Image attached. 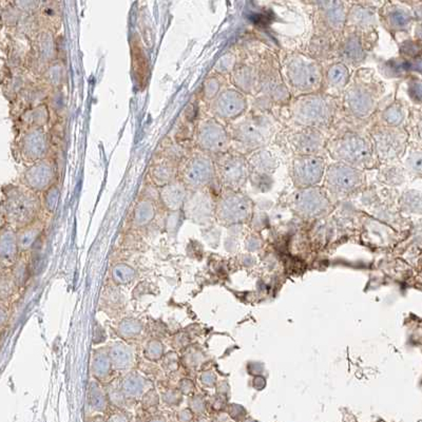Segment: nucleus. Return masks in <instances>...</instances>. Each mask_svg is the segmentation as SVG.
I'll use <instances>...</instances> for the list:
<instances>
[{
	"instance_id": "nucleus-32",
	"label": "nucleus",
	"mask_w": 422,
	"mask_h": 422,
	"mask_svg": "<svg viewBox=\"0 0 422 422\" xmlns=\"http://www.w3.org/2000/svg\"><path fill=\"white\" fill-rule=\"evenodd\" d=\"M66 76H67V71H66L64 62L60 59L51 62L40 73L42 82L51 88L53 91L59 90L62 84H65Z\"/></svg>"
},
{
	"instance_id": "nucleus-10",
	"label": "nucleus",
	"mask_w": 422,
	"mask_h": 422,
	"mask_svg": "<svg viewBox=\"0 0 422 422\" xmlns=\"http://www.w3.org/2000/svg\"><path fill=\"white\" fill-rule=\"evenodd\" d=\"M194 138L198 149L212 158L230 152L232 147L228 128L212 116L199 122Z\"/></svg>"
},
{
	"instance_id": "nucleus-28",
	"label": "nucleus",
	"mask_w": 422,
	"mask_h": 422,
	"mask_svg": "<svg viewBox=\"0 0 422 422\" xmlns=\"http://www.w3.org/2000/svg\"><path fill=\"white\" fill-rule=\"evenodd\" d=\"M180 164L168 158H160L152 163L150 166L148 176L152 186L160 189L174 181L178 180Z\"/></svg>"
},
{
	"instance_id": "nucleus-21",
	"label": "nucleus",
	"mask_w": 422,
	"mask_h": 422,
	"mask_svg": "<svg viewBox=\"0 0 422 422\" xmlns=\"http://www.w3.org/2000/svg\"><path fill=\"white\" fill-rule=\"evenodd\" d=\"M349 8L342 1H323L317 9L319 31L333 36H340L347 24Z\"/></svg>"
},
{
	"instance_id": "nucleus-36",
	"label": "nucleus",
	"mask_w": 422,
	"mask_h": 422,
	"mask_svg": "<svg viewBox=\"0 0 422 422\" xmlns=\"http://www.w3.org/2000/svg\"><path fill=\"white\" fill-rule=\"evenodd\" d=\"M42 230H44V225L36 220L32 224L24 227L17 231L18 246L19 248L29 249L35 244L36 241L42 236Z\"/></svg>"
},
{
	"instance_id": "nucleus-37",
	"label": "nucleus",
	"mask_w": 422,
	"mask_h": 422,
	"mask_svg": "<svg viewBox=\"0 0 422 422\" xmlns=\"http://www.w3.org/2000/svg\"><path fill=\"white\" fill-rule=\"evenodd\" d=\"M18 248H19V246H18L17 232L13 227L8 225L1 231V257H3V261L13 260L15 258L16 253H17Z\"/></svg>"
},
{
	"instance_id": "nucleus-15",
	"label": "nucleus",
	"mask_w": 422,
	"mask_h": 422,
	"mask_svg": "<svg viewBox=\"0 0 422 422\" xmlns=\"http://www.w3.org/2000/svg\"><path fill=\"white\" fill-rule=\"evenodd\" d=\"M260 68V93L269 102L287 104L291 93L285 84L281 68L273 59L263 60Z\"/></svg>"
},
{
	"instance_id": "nucleus-34",
	"label": "nucleus",
	"mask_w": 422,
	"mask_h": 422,
	"mask_svg": "<svg viewBox=\"0 0 422 422\" xmlns=\"http://www.w3.org/2000/svg\"><path fill=\"white\" fill-rule=\"evenodd\" d=\"M381 23L389 30H401L410 23V16L397 7L383 8L380 12Z\"/></svg>"
},
{
	"instance_id": "nucleus-42",
	"label": "nucleus",
	"mask_w": 422,
	"mask_h": 422,
	"mask_svg": "<svg viewBox=\"0 0 422 422\" xmlns=\"http://www.w3.org/2000/svg\"><path fill=\"white\" fill-rule=\"evenodd\" d=\"M128 347L122 345H116L111 351V358L113 359L114 365L118 369H125L129 365L131 361V354L128 351Z\"/></svg>"
},
{
	"instance_id": "nucleus-35",
	"label": "nucleus",
	"mask_w": 422,
	"mask_h": 422,
	"mask_svg": "<svg viewBox=\"0 0 422 422\" xmlns=\"http://www.w3.org/2000/svg\"><path fill=\"white\" fill-rule=\"evenodd\" d=\"M156 208L154 201L143 198L136 203L134 211V223L136 226L144 227L149 225L156 218Z\"/></svg>"
},
{
	"instance_id": "nucleus-39",
	"label": "nucleus",
	"mask_w": 422,
	"mask_h": 422,
	"mask_svg": "<svg viewBox=\"0 0 422 422\" xmlns=\"http://www.w3.org/2000/svg\"><path fill=\"white\" fill-rule=\"evenodd\" d=\"M405 116H403V109L398 104H392L389 107L385 108L381 116H380V124L385 125V126L394 127L397 128L403 122Z\"/></svg>"
},
{
	"instance_id": "nucleus-24",
	"label": "nucleus",
	"mask_w": 422,
	"mask_h": 422,
	"mask_svg": "<svg viewBox=\"0 0 422 422\" xmlns=\"http://www.w3.org/2000/svg\"><path fill=\"white\" fill-rule=\"evenodd\" d=\"M34 60L39 66L40 73L48 65L58 58V49L55 36L52 30L42 27L33 37Z\"/></svg>"
},
{
	"instance_id": "nucleus-43",
	"label": "nucleus",
	"mask_w": 422,
	"mask_h": 422,
	"mask_svg": "<svg viewBox=\"0 0 422 422\" xmlns=\"http://www.w3.org/2000/svg\"><path fill=\"white\" fill-rule=\"evenodd\" d=\"M377 178L380 182L385 185H395L399 182V180H398L399 174L397 172V168L387 164L383 165V167L379 169Z\"/></svg>"
},
{
	"instance_id": "nucleus-2",
	"label": "nucleus",
	"mask_w": 422,
	"mask_h": 422,
	"mask_svg": "<svg viewBox=\"0 0 422 422\" xmlns=\"http://www.w3.org/2000/svg\"><path fill=\"white\" fill-rule=\"evenodd\" d=\"M337 112L336 98L324 92L297 96L289 104V118L297 128L322 130L333 124Z\"/></svg>"
},
{
	"instance_id": "nucleus-16",
	"label": "nucleus",
	"mask_w": 422,
	"mask_h": 422,
	"mask_svg": "<svg viewBox=\"0 0 422 422\" xmlns=\"http://www.w3.org/2000/svg\"><path fill=\"white\" fill-rule=\"evenodd\" d=\"M363 32L345 28V32L339 36L336 55L339 62L351 67H359L367 57V42Z\"/></svg>"
},
{
	"instance_id": "nucleus-27",
	"label": "nucleus",
	"mask_w": 422,
	"mask_h": 422,
	"mask_svg": "<svg viewBox=\"0 0 422 422\" xmlns=\"http://www.w3.org/2000/svg\"><path fill=\"white\" fill-rule=\"evenodd\" d=\"M189 190L180 178L158 189V200L168 211L178 212L184 208Z\"/></svg>"
},
{
	"instance_id": "nucleus-19",
	"label": "nucleus",
	"mask_w": 422,
	"mask_h": 422,
	"mask_svg": "<svg viewBox=\"0 0 422 422\" xmlns=\"http://www.w3.org/2000/svg\"><path fill=\"white\" fill-rule=\"evenodd\" d=\"M288 146L295 156H322L327 142L322 130L315 128H297L288 134Z\"/></svg>"
},
{
	"instance_id": "nucleus-40",
	"label": "nucleus",
	"mask_w": 422,
	"mask_h": 422,
	"mask_svg": "<svg viewBox=\"0 0 422 422\" xmlns=\"http://www.w3.org/2000/svg\"><path fill=\"white\" fill-rule=\"evenodd\" d=\"M238 58H237L236 54L228 52V53H225L224 55L219 58L218 62L214 65V72L219 75H230L238 67Z\"/></svg>"
},
{
	"instance_id": "nucleus-33",
	"label": "nucleus",
	"mask_w": 422,
	"mask_h": 422,
	"mask_svg": "<svg viewBox=\"0 0 422 422\" xmlns=\"http://www.w3.org/2000/svg\"><path fill=\"white\" fill-rule=\"evenodd\" d=\"M42 27L55 32L60 27L62 10L57 3H42L37 13Z\"/></svg>"
},
{
	"instance_id": "nucleus-14",
	"label": "nucleus",
	"mask_w": 422,
	"mask_h": 422,
	"mask_svg": "<svg viewBox=\"0 0 422 422\" xmlns=\"http://www.w3.org/2000/svg\"><path fill=\"white\" fill-rule=\"evenodd\" d=\"M50 140L45 128H27L21 130L16 140V152L20 160L29 166L47 158Z\"/></svg>"
},
{
	"instance_id": "nucleus-6",
	"label": "nucleus",
	"mask_w": 422,
	"mask_h": 422,
	"mask_svg": "<svg viewBox=\"0 0 422 422\" xmlns=\"http://www.w3.org/2000/svg\"><path fill=\"white\" fill-rule=\"evenodd\" d=\"M381 86L365 77L351 80L342 94V106L349 118L365 120L371 118L379 106Z\"/></svg>"
},
{
	"instance_id": "nucleus-5",
	"label": "nucleus",
	"mask_w": 422,
	"mask_h": 422,
	"mask_svg": "<svg viewBox=\"0 0 422 422\" xmlns=\"http://www.w3.org/2000/svg\"><path fill=\"white\" fill-rule=\"evenodd\" d=\"M42 208V196L27 187L10 186L3 194V214L9 226L24 228L37 220Z\"/></svg>"
},
{
	"instance_id": "nucleus-46",
	"label": "nucleus",
	"mask_w": 422,
	"mask_h": 422,
	"mask_svg": "<svg viewBox=\"0 0 422 422\" xmlns=\"http://www.w3.org/2000/svg\"><path fill=\"white\" fill-rule=\"evenodd\" d=\"M414 91L416 92L415 94L417 95V98L422 100V84H416L415 87H414Z\"/></svg>"
},
{
	"instance_id": "nucleus-44",
	"label": "nucleus",
	"mask_w": 422,
	"mask_h": 422,
	"mask_svg": "<svg viewBox=\"0 0 422 422\" xmlns=\"http://www.w3.org/2000/svg\"><path fill=\"white\" fill-rule=\"evenodd\" d=\"M410 169L415 172L422 174V154H414L407 160Z\"/></svg>"
},
{
	"instance_id": "nucleus-9",
	"label": "nucleus",
	"mask_w": 422,
	"mask_h": 422,
	"mask_svg": "<svg viewBox=\"0 0 422 422\" xmlns=\"http://www.w3.org/2000/svg\"><path fill=\"white\" fill-rule=\"evenodd\" d=\"M367 184L365 172L349 165L333 162L327 165L323 187L327 194L342 198L355 194Z\"/></svg>"
},
{
	"instance_id": "nucleus-29",
	"label": "nucleus",
	"mask_w": 422,
	"mask_h": 422,
	"mask_svg": "<svg viewBox=\"0 0 422 422\" xmlns=\"http://www.w3.org/2000/svg\"><path fill=\"white\" fill-rule=\"evenodd\" d=\"M378 18L375 10L363 3H356L349 8L347 28L363 32L374 29L377 26Z\"/></svg>"
},
{
	"instance_id": "nucleus-38",
	"label": "nucleus",
	"mask_w": 422,
	"mask_h": 422,
	"mask_svg": "<svg viewBox=\"0 0 422 422\" xmlns=\"http://www.w3.org/2000/svg\"><path fill=\"white\" fill-rule=\"evenodd\" d=\"M225 76L217 73L210 74L205 78L202 84V98L206 102H211L225 89Z\"/></svg>"
},
{
	"instance_id": "nucleus-20",
	"label": "nucleus",
	"mask_w": 422,
	"mask_h": 422,
	"mask_svg": "<svg viewBox=\"0 0 422 422\" xmlns=\"http://www.w3.org/2000/svg\"><path fill=\"white\" fill-rule=\"evenodd\" d=\"M20 183L42 196L56 184V168L53 160L47 158L29 165L20 176Z\"/></svg>"
},
{
	"instance_id": "nucleus-18",
	"label": "nucleus",
	"mask_w": 422,
	"mask_h": 422,
	"mask_svg": "<svg viewBox=\"0 0 422 422\" xmlns=\"http://www.w3.org/2000/svg\"><path fill=\"white\" fill-rule=\"evenodd\" d=\"M250 167V180L255 188H260L265 192L273 185V176L279 167L278 158L267 148L257 150L248 156Z\"/></svg>"
},
{
	"instance_id": "nucleus-17",
	"label": "nucleus",
	"mask_w": 422,
	"mask_h": 422,
	"mask_svg": "<svg viewBox=\"0 0 422 422\" xmlns=\"http://www.w3.org/2000/svg\"><path fill=\"white\" fill-rule=\"evenodd\" d=\"M397 128L377 124L369 130V138L373 144L374 152L378 162L389 164L393 162L401 150V142Z\"/></svg>"
},
{
	"instance_id": "nucleus-47",
	"label": "nucleus",
	"mask_w": 422,
	"mask_h": 422,
	"mask_svg": "<svg viewBox=\"0 0 422 422\" xmlns=\"http://www.w3.org/2000/svg\"><path fill=\"white\" fill-rule=\"evenodd\" d=\"M18 270L25 271V267H24V266L19 267V269H18ZM21 275H23V273H16V280H17V278L18 279L21 278Z\"/></svg>"
},
{
	"instance_id": "nucleus-1",
	"label": "nucleus",
	"mask_w": 422,
	"mask_h": 422,
	"mask_svg": "<svg viewBox=\"0 0 422 422\" xmlns=\"http://www.w3.org/2000/svg\"><path fill=\"white\" fill-rule=\"evenodd\" d=\"M281 72L287 88L295 98L323 91L324 70L320 62L309 54H287L281 65Z\"/></svg>"
},
{
	"instance_id": "nucleus-13",
	"label": "nucleus",
	"mask_w": 422,
	"mask_h": 422,
	"mask_svg": "<svg viewBox=\"0 0 422 422\" xmlns=\"http://www.w3.org/2000/svg\"><path fill=\"white\" fill-rule=\"evenodd\" d=\"M208 106L212 118L231 124L246 114L248 100L236 88H225Z\"/></svg>"
},
{
	"instance_id": "nucleus-12",
	"label": "nucleus",
	"mask_w": 422,
	"mask_h": 422,
	"mask_svg": "<svg viewBox=\"0 0 422 422\" xmlns=\"http://www.w3.org/2000/svg\"><path fill=\"white\" fill-rule=\"evenodd\" d=\"M327 164L322 156H293L291 176L297 189L320 186L324 180Z\"/></svg>"
},
{
	"instance_id": "nucleus-3",
	"label": "nucleus",
	"mask_w": 422,
	"mask_h": 422,
	"mask_svg": "<svg viewBox=\"0 0 422 422\" xmlns=\"http://www.w3.org/2000/svg\"><path fill=\"white\" fill-rule=\"evenodd\" d=\"M228 130L236 152L253 154L266 148L276 131V124L266 114H249L231 122Z\"/></svg>"
},
{
	"instance_id": "nucleus-11",
	"label": "nucleus",
	"mask_w": 422,
	"mask_h": 422,
	"mask_svg": "<svg viewBox=\"0 0 422 422\" xmlns=\"http://www.w3.org/2000/svg\"><path fill=\"white\" fill-rule=\"evenodd\" d=\"M253 203L243 192L223 189L216 201V217L224 225L246 222L251 216Z\"/></svg>"
},
{
	"instance_id": "nucleus-4",
	"label": "nucleus",
	"mask_w": 422,
	"mask_h": 422,
	"mask_svg": "<svg viewBox=\"0 0 422 422\" xmlns=\"http://www.w3.org/2000/svg\"><path fill=\"white\" fill-rule=\"evenodd\" d=\"M327 152L335 162L349 165L365 172L377 166L378 160L369 136L347 131L327 142Z\"/></svg>"
},
{
	"instance_id": "nucleus-23",
	"label": "nucleus",
	"mask_w": 422,
	"mask_h": 422,
	"mask_svg": "<svg viewBox=\"0 0 422 422\" xmlns=\"http://www.w3.org/2000/svg\"><path fill=\"white\" fill-rule=\"evenodd\" d=\"M183 211L186 218L192 222L205 224L216 216V201L208 189L189 190Z\"/></svg>"
},
{
	"instance_id": "nucleus-45",
	"label": "nucleus",
	"mask_w": 422,
	"mask_h": 422,
	"mask_svg": "<svg viewBox=\"0 0 422 422\" xmlns=\"http://www.w3.org/2000/svg\"><path fill=\"white\" fill-rule=\"evenodd\" d=\"M98 360L95 361V365L94 369L100 375H106V371L109 369V361H108L107 356L100 355L98 356Z\"/></svg>"
},
{
	"instance_id": "nucleus-22",
	"label": "nucleus",
	"mask_w": 422,
	"mask_h": 422,
	"mask_svg": "<svg viewBox=\"0 0 422 422\" xmlns=\"http://www.w3.org/2000/svg\"><path fill=\"white\" fill-rule=\"evenodd\" d=\"M293 205L305 217L321 216L331 206L329 194L323 186L298 189L293 196Z\"/></svg>"
},
{
	"instance_id": "nucleus-7",
	"label": "nucleus",
	"mask_w": 422,
	"mask_h": 422,
	"mask_svg": "<svg viewBox=\"0 0 422 422\" xmlns=\"http://www.w3.org/2000/svg\"><path fill=\"white\" fill-rule=\"evenodd\" d=\"M178 178L188 190L210 188L218 181L214 158L200 150L192 152L181 163Z\"/></svg>"
},
{
	"instance_id": "nucleus-41",
	"label": "nucleus",
	"mask_w": 422,
	"mask_h": 422,
	"mask_svg": "<svg viewBox=\"0 0 422 422\" xmlns=\"http://www.w3.org/2000/svg\"><path fill=\"white\" fill-rule=\"evenodd\" d=\"M40 196H42V207L50 214L54 212L57 208L60 196V189L57 183L53 185L51 188L48 189L47 192H44Z\"/></svg>"
},
{
	"instance_id": "nucleus-30",
	"label": "nucleus",
	"mask_w": 422,
	"mask_h": 422,
	"mask_svg": "<svg viewBox=\"0 0 422 422\" xmlns=\"http://www.w3.org/2000/svg\"><path fill=\"white\" fill-rule=\"evenodd\" d=\"M337 42L335 36L319 31L311 40L309 55L320 64L322 60H329L333 53L336 54Z\"/></svg>"
},
{
	"instance_id": "nucleus-25",
	"label": "nucleus",
	"mask_w": 422,
	"mask_h": 422,
	"mask_svg": "<svg viewBox=\"0 0 422 422\" xmlns=\"http://www.w3.org/2000/svg\"><path fill=\"white\" fill-rule=\"evenodd\" d=\"M351 70L343 62H333L324 70L323 91L333 98L342 95L351 82Z\"/></svg>"
},
{
	"instance_id": "nucleus-26",
	"label": "nucleus",
	"mask_w": 422,
	"mask_h": 422,
	"mask_svg": "<svg viewBox=\"0 0 422 422\" xmlns=\"http://www.w3.org/2000/svg\"><path fill=\"white\" fill-rule=\"evenodd\" d=\"M230 80L239 91L245 95L260 94V68L253 64H239L232 73Z\"/></svg>"
},
{
	"instance_id": "nucleus-31",
	"label": "nucleus",
	"mask_w": 422,
	"mask_h": 422,
	"mask_svg": "<svg viewBox=\"0 0 422 422\" xmlns=\"http://www.w3.org/2000/svg\"><path fill=\"white\" fill-rule=\"evenodd\" d=\"M50 118H51V111H50L49 104L47 102L26 110L18 116V120L24 126L23 129L45 128L49 124Z\"/></svg>"
},
{
	"instance_id": "nucleus-8",
	"label": "nucleus",
	"mask_w": 422,
	"mask_h": 422,
	"mask_svg": "<svg viewBox=\"0 0 422 422\" xmlns=\"http://www.w3.org/2000/svg\"><path fill=\"white\" fill-rule=\"evenodd\" d=\"M214 158L219 184L223 189L241 192L250 180V167L247 156L231 149Z\"/></svg>"
}]
</instances>
